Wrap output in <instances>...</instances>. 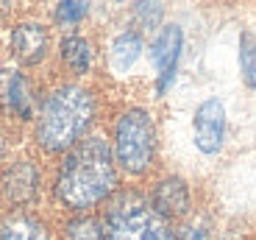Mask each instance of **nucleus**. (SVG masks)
I'll return each instance as SVG.
<instances>
[{"instance_id": "8", "label": "nucleus", "mask_w": 256, "mask_h": 240, "mask_svg": "<svg viewBox=\"0 0 256 240\" xmlns=\"http://www.w3.org/2000/svg\"><path fill=\"white\" fill-rule=\"evenodd\" d=\"M48 48H50V37H48L45 26L39 23H20L12 31V53L20 65H39L42 59L48 56Z\"/></svg>"}, {"instance_id": "12", "label": "nucleus", "mask_w": 256, "mask_h": 240, "mask_svg": "<svg viewBox=\"0 0 256 240\" xmlns=\"http://www.w3.org/2000/svg\"><path fill=\"white\" fill-rule=\"evenodd\" d=\"M3 101H6L12 115L28 120V117L34 115V87H31V81H28L22 73H12L8 81H6V95H3Z\"/></svg>"}, {"instance_id": "14", "label": "nucleus", "mask_w": 256, "mask_h": 240, "mask_svg": "<svg viewBox=\"0 0 256 240\" xmlns=\"http://www.w3.org/2000/svg\"><path fill=\"white\" fill-rule=\"evenodd\" d=\"M64 240H103V221L92 215H76L64 223Z\"/></svg>"}, {"instance_id": "5", "label": "nucleus", "mask_w": 256, "mask_h": 240, "mask_svg": "<svg viewBox=\"0 0 256 240\" xmlns=\"http://www.w3.org/2000/svg\"><path fill=\"white\" fill-rule=\"evenodd\" d=\"M226 131H228V112H226L223 98L212 95L200 101L195 115H192V140L195 148L206 156H214L226 143Z\"/></svg>"}, {"instance_id": "13", "label": "nucleus", "mask_w": 256, "mask_h": 240, "mask_svg": "<svg viewBox=\"0 0 256 240\" xmlns=\"http://www.w3.org/2000/svg\"><path fill=\"white\" fill-rule=\"evenodd\" d=\"M0 240H50V232L34 215H14L3 223Z\"/></svg>"}, {"instance_id": "19", "label": "nucleus", "mask_w": 256, "mask_h": 240, "mask_svg": "<svg viewBox=\"0 0 256 240\" xmlns=\"http://www.w3.org/2000/svg\"><path fill=\"white\" fill-rule=\"evenodd\" d=\"M6 6H8V0H0V14L6 12Z\"/></svg>"}, {"instance_id": "2", "label": "nucleus", "mask_w": 256, "mask_h": 240, "mask_svg": "<svg viewBox=\"0 0 256 240\" xmlns=\"http://www.w3.org/2000/svg\"><path fill=\"white\" fill-rule=\"evenodd\" d=\"M98 117L92 90L81 84H62L42 101L36 115V143L48 154H67L86 137Z\"/></svg>"}, {"instance_id": "7", "label": "nucleus", "mask_w": 256, "mask_h": 240, "mask_svg": "<svg viewBox=\"0 0 256 240\" xmlns=\"http://www.w3.org/2000/svg\"><path fill=\"white\" fill-rule=\"evenodd\" d=\"M150 207H154L164 221L184 218L192 207L190 184H186L181 176H164L162 182H156L154 193H150Z\"/></svg>"}, {"instance_id": "6", "label": "nucleus", "mask_w": 256, "mask_h": 240, "mask_svg": "<svg viewBox=\"0 0 256 240\" xmlns=\"http://www.w3.org/2000/svg\"><path fill=\"white\" fill-rule=\"evenodd\" d=\"M181 53H184V31L178 26H162L154 45H150V59H154L156 67V92L159 95H164L170 90V84L176 81Z\"/></svg>"}, {"instance_id": "11", "label": "nucleus", "mask_w": 256, "mask_h": 240, "mask_svg": "<svg viewBox=\"0 0 256 240\" xmlns=\"http://www.w3.org/2000/svg\"><path fill=\"white\" fill-rule=\"evenodd\" d=\"M58 53H62V62L67 65V70H72L76 76H86V73L92 70L95 53H92L90 39L78 37V34H70V37H64V39H62Z\"/></svg>"}, {"instance_id": "16", "label": "nucleus", "mask_w": 256, "mask_h": 240, "mask_svg": "<svg viewBox=\"0 0 256 240\" xmlns=\"http://www.w3.org/2000/svg\"><path fill=\"white\" fill-rule=\"evenodd\" d=\"M92 0H58L56 6V23L58 26H78L86 12H90Z\"/></svg>"}, {"instance_id": "18", "label": "nucleus", "mask_w": 256, "mask_h": 240, "mask_svg": "<svg viewBox=\"0 0 256 240\" xmlns=\"http://www.w3.org/2000/svg\"><path fill=\"white\" fill-rule=\"evenodd\" d=\"M134 12H136V20H140L142 26H156V23H159V17H162L159 0H142Z\"/></svg>"}, {"instance_id": "10", "label": "nucleus", "mask_w": 256, "mask_h": 240, "mask_svg": "<svg viewBox=\"0 0 256 240\" xmlns=\"http://www.w3.org/2000/svg\"><path fill=\"white\" fill-rule=\"evenodd\" d=\"M142 48H145V42H142V37L136 31L117 34L114 42H112V48H109V65H112V70H114V73H128L136 62H140Z\"/></svg>"}, {"instance_id": "4", "label": "nucleus", "mask_w": 256, "mask_h": 240, "mask_svg": "<svg viewBox=\"0 0 256 240\" xmlns=\"http://www.w3.org/2000/svg\"><path fill=\"white\" fill-rule=\"evenodd\" d=\"M103 240H176L170 221H164L150 201L126 193L103 218Z\"/></svg>"}, {"instance_id": "1", "label": "nucleus", "mask_w": 256, "mask_h": 240, "mask_svg": "<svg viewBox=\"0 0 256 240\" xmlns=\"http://www.w3.org/2000/svg\"><path fill=\"white\" fill-rule=\"evenodd\" d=\"M117 187V162L103 137H84L64 154L56 173V201L72 212L98 207Z\"/></svg>"}, {"instance_id": "15", "label": "nucleus", "mask_w": 256, "mask_h": 240, "mask_svg": "<svg viewBox=\"0 0 256 240\" xmlns=\"http://www.w3.org/2000/svg\"><path fill=\"white\" fill-rule=\"evenodd\" d=\"M240 70L250 90H256V37L242 34L240 39Z\"/></svg>"}, {"instance_id": "17", "label": "nucleus", "mask_w": 256, "mask_h": 240, "mask_svg": "<svg viewBox=\"0 0 256 240\" xmlns=\"http://www.w3.org/2000/svg\"><path fill=\"white\" fill-rule=\"evenodd\" d=\"M209 237V223L204 218H192L176 232V240H206Z\"/></svg>"}, {"instance_id": "3", "label": "nucleus", "mask_w": 256, "mask_h": 240, "mask_svg": "<svg viewBox=\"0 0 256 240\" xmlns=\"http://www.w3.org/2000/svg\"><path fill=\"white\" fill-rule=\"evenodd\" d=\"M156 148H159V134H156V123L148 109L134 106V109H126L117 117L112 154H114V162L126 173H148L156 159Z\"/></svg>"}, {"instance_id": "9", "label": "nucleus", "mask_w": 256, "mask_h": 240, "mask_svg": "<svg viewBox=\"0 0 256 240\" xmlns=\"http://www.w3.org/2000/svg\"><path fill=\"white\" fill-rule=\"evenodd\" d=\"M3 193L12 204H31L39 193V170L28 159H17L3 170Z\"/></svg>"}]
</instances>
